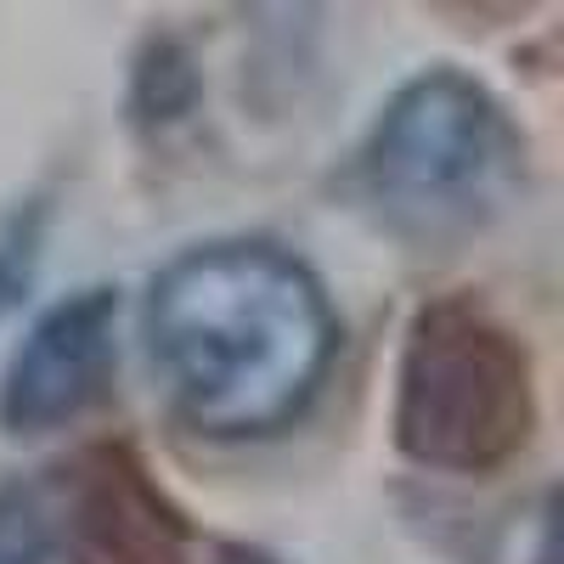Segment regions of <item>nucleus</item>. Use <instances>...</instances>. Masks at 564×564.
<instances>
[{
    "mask_svg": "<svg viewBox=\"0 0 564 564\" xmlns=\"http://www.w3.org/2000/svg\"><path fill=\"white\" fill-rule=\"evenodd\" d=\"M141 327L170 406L209 441L289 430L339 350V316L316 271L260 238L175 254L153 276Z\"/></svg>",
    "mask_w": 564,
    "mask_h": 564,
    "instance_id": "f257e3e1",
    "label": "nucleus"
},
{
    "mask_svg": "<svg viewBox=\"0 0 564 564\" xmlns=\"http://www.w3.org/2000/svg\"><path fill=\"white\" fill-rule=\"evenodd\" d=\"M356 193L401 238L480 231L525 175V135L463 68H423L372 119L356 153Z\"/></svg>",
    "mask_w": 564,
    "mask_h": 564,
    "instance_id": "f03ea898",
    "label": "nucleus"
},
{
    "mask_svg": "<svg viewBox=\"0 0 564 564\" xmlns=\"http://www.w3.org/2000/svg\"><path fill=\"white\" fill-rule=\"evenodd\" d=\"M395 446L441 475H497L536 435V361L475 294L430 300L395 367Z\"/></svg>",
    "mask_w": 564,
    "mask_h": 564,
    "instance_id": "7ed1b4c3",
    "label": "nucleus"
},
{
    "mask_svg": "<svg viewBox=\"0 0 564 564\" xmlns=\"http://www.w3.org/2000/svg\"><path fill=\"white\" fill-rule=\"evenodd\" d=\"M68 564H193V525L130 441L85 446L63 480Z\"/></svg>",
    "mask_w": 564,
    "mask_h": 564,
    "instance_id": "20e7f679",
    "label": "nucleus"
},
{
    "mask_svg": "<svg viewBox=\"0 0 564 564\" xmlns=\"http://www.w3.org/2000/svg\"><path fill=\"white\" fill-rule=\"evenodd\" d=\"M119 294L79 289L45 311L0 372V423L12 435H45L97 406L119 361Z\"/></svg>",
    "mask_w": 564,
    "mask_h": 564,
    "instance_id": "39448f33",
    "label": "nucleus"
},
{
    "mask_svg": "<svg viewBox=\"0 0 564 564\" xmlns=\"http://www.w3.org/2000/svg\"><path fill=\"white\" fill-rule=\"evenodd\" d=\"M0 564H52V525H45V502L29 486L0 491Z\"/></svg>",
    "mask_w": 564,
    "mask_h": 564,
    "instance_id": "423d86ee",
    "label": "nucleus"
},
{
    "mask_svg": "<svg viewBox=\"0 0 564 564\" xmlns=\"http://www.w3.org/2000/svg\"><path fill=\"white\" fill-rule=\"evenodd\" d=\"M40 238H45V209L40 204L18 209L7 226H0V316L29 294L34 265H40Z\"/></svg>",
    "mask_w": 564,
    "mask_h": 564,
    "instance_id": "0eeeda50",
    "label": "nucleus"
},
{
    "mask_svg": "<svg viewBox=\"0 0 564 564\" xmlns=\"http://www.w3.org/2000/svg\"><path fill=\"white\" fill-rule=\"evenodd\" d=\"M186 97H193V68H186L175 45L159 40L148 63L135 68V108H141V119H175L186 108Z\"/></svg>",
    "mask_w": 564,
    "mask_h": 564,
    "instance_id": "6e6552de",
    "label": "nucleus"
},
{
    "mask_svg": "<svg viewBox=\"0 0 564 564\" xmlns=\"http://www.w3.org/2000/svg\"><path fill=\"white\" fill-rule=\"evenodd\" d=\"M215 564H276V558L260 553V547H243V542H220L215 547Z\"/></svg>",
    "mask_w": 564,
    "mask_h": 564,
    "instance_id": "1a4fd4ad",
    "label": "nucleus"
}]
</instances>
